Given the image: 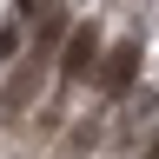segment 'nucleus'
I'll use <instances>...</instances> for the list:
<instances>
[{"instance_id": "1", "label": "nucleus", "mask_w": 159, "mask_h": 159, "mask_svg": "<svg viewBox=\"0 0 159 159\" xmlns=\"http://www.w3.org/2000/svg\"><path fill=\"white\" fill-rule=\"evenodd\" d=\"M40 80H47V47H33L27 60H20V66L7 73V93H0V113H7V119H20V113H27V99L40 93Z\"/></svg>"}, {"instance_id": "4", "label": "nucleus", "mask_w": 159, "mask_h": 159, "mask_svg": "<svg viewBox=\"0 0 159 159\" xmlns=\"http://www.w3.org/2000/svg\"><path fill=\"white\" fill-rule=\"evenodd\" d=\"M146 159H159V139H152V152H146Z\"/></svg>"}, {"instance_id": "2", "label": "nucleus", "mask_w": 159, "mask_h": 159, "mask_svg": "<svg viewBox=\"0 0 159 159\" xmlns=\"http://www.w3.org/2000/svg\"><path fill=\"white\" fill-rule=\"evenodd\" d=\"M93 80H99V93H126L133 80H139V40L106 47V53H99V66H93Z\"/></svg>"}, {"instance_id": "3", "label": "nucleus", "mask_w": 159, "mask_h": 159, "mask_svg": "<svg viewBox=\"0 0 159 159\" xmlns=\"http://www.w3.org/2000/svg\"><path fill=\"white\" fill-rule=\"evenodd\" d=\"M93 66H99V27L86 20V27H73V33H66V53H60V73H66V80H86Z\"/></svg>"}]
</instances>
